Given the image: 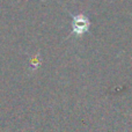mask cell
I'll use <instances>...</instances> for the list:
<instances>
[{"label": "cell", "instance_id": "1", "mask_svg": "<svg viewBox=\"0 0 132 132\" xmlns=\"http://www.w3.org/2000/svg\"><path fill=\"white\" fill-rule=\"evenodd\" d=\"M73 28H74V31H77L78 34H81V32L86 31L87 28H88V21H87V19L75 18L74 23H73Z\"/></svg>", "mask_w": 132, "mask_h": 132}]
</instances>
